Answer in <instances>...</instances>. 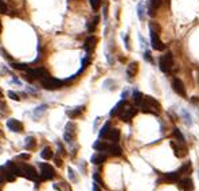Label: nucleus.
I'll use <instances>...</instances> for the list:
<instances>
[{"instance_id":"obj_14","label":"nucleus","mask_w":199,"mask_h":191,"mask_svg":"<svg viewBox=\"0 0 199 191\" xmlns=\"http://www.w3.org/2000/svg\"><path fill=\"white\" fill-rule=\"evenodd\" d=\"M171 147L174 148V151H175V155L178 156V158H183V156L186 155V152H187V149H186L184 147L176 145V143H175V142H171Z\"/></svg>"},{"instance_id":"obj_13","label":"nucleus","mask_w":199,"mask_h":191,"mask_svg":"<svg viewBox=\"0 0 199 191\" xmlns=\"http://www.w3.org/2000/svg\"><path fill=\"white\" fill-rule=\"evenodd\" d=\"M96 45H97V39H96L94 36H89V38L86 39V42H85V50H86V53L90 54V53L94 50Z\"/></svg>"},{"instance_id":"obj_5","label":"nucleus","mask_w":199,"mask_h":191,"mask_svg":"<svg viewBox=\"0 0 199 191\" xmlns=\"http://www.w3.org/2000/svg\"><path fill=\"white\" fill-rule=\"evenodd\" d=\"M40 174H42V178L45 180H49V179H52L55 176V172H54V168L51 167L47 163H42L40 164Z\"/></svg>"},{"instance_id":"obj_36","label":"nucleus","mask_w":199,"mask_h":191,"mask_svg":"<svg viewBox=\"0 0 199 191\" xmlns=\"http://www.w3.org/2000/svg\"><path fill=\"white\" fill-rule=\"evenodd\" d=\"M144 58L147 59V61L152 62V57H151V53H149V51H145V53H144Z\"/></svg>"},{"instance_id":"obj_35","label":"nucleus","mask_w":199,"mask_h":191,"mask_svg":"<svg viewBox=\"0 0 199 191\" xmlns=\"http://www.w3.org/2000/svg\"><path fill=\"white\" fill-rule=\"evenodd\" d=\"M8 97H10L11 100H15V101H19V100H20L19 96H18L15 92H8Z\"/></svg>"},{"instance_id":"obj_9","label":"nucleus","mask_w":199,"mask_h":191,"mask_svg":"<svg viewBox=\"0 0 199 191\" xmlns=\"http://www.w3.org/2000/svg\"><path fill=\"white\" fill-rule=\"evenodd\" d=\"M22 171H23V176H26L27 179H30V180L38 179V174H36L35 168H32L31 165H24V167L22 168Z\"/></svg>"},{"instance_id":"obj_26","label":"nucleus","mask_w":199,"mask_h":191,"mask_svg":"<svg viewBox=\"0 0 199 191\" xmlns=\"http://www.w3.org/2000/svg\"><path fill=\"white\" fill-rule=\"evenodd\" d=\"M137 16L140 20L144 19V3L143 2H140L137 4Z\"/></svg>"},{"instance_id":"obj_1","label":"nucleus","mask_w":199,"mask_h":191,"mask_svg":"<svg viewBox=\"0 0 199 191\" xmlns=\"http://www.w3.org/2000/svg\"><path fill=\"white\" fill-rule=\"evenodd\" d=\"M141 111L144 113H152V114H157L160 112V104L151 96H145L143 98V102L140 104Z\"/></svg>"},{"instance_id":"obj_24","label":"nucleus","mask_w":199,"mask_h":191,"mask_svg":"<svg viewBox=\"0 0 199 191\" xmlns=\"http://www.w3.org/2000/svg\"><path fill=\"white\" fill-rule=\"evenodd\" d=\"M24 147H26L27 149H31L35 147V139H34L32 136H29L26 137V144H24Z\"/></svg>"},{"instance_id":"obj_7","label":"nucleus","mask_w":199,"mask_h":191,"mask_svg":"<svg viewBox=\"0 0 199 191\" xmlns=\"http://www.w3.org/2000/svg\"><path fill=\"white\" fill-rule=\"evenodd\" d=\"M74 129H76V127H74L73 123H67L66 124V128H65V133H63V139L66 143H73L74 140Z\"/></svg>"},{"instance_id":"obj_16","label":"nucleus","mask_w":199,"mask_h":191,"mask_svg":"<svg viewBox=\"0 0 199 191\" xmlns=\"http://www.w3.org/2000/svg\"><path fill=\"white\" fill-rule=\"evenodd\" d=\"M83 109H85V106H77V108H73V109H70V111H67L66 113H67V116L69 117H71V118H74V117H77V116H79L81 113L83 112Z\"/></svg>"},{"instance_id":"obj_38","label":"nucleus","mask_w":199,"mask_h":191,"mask_svg":"<svg viewBox=\"0 0 199 191\" xmlns=\"http://www.w3.org/2000/svg\"><path fill=\"white\" fill-rule=\"evenodd\" d=\"M69 174H70V179L71 180L76 179V178H74V175H73V170H71V168H69Z\"/></svg>"},{"instance_id":"obj_8","label":"nucleus","mask_w":199,"mask_h":191,"mask_svg":"<svg viewBox=\"0 0 199 191\" xmlns=\"http://www.w3.org/2000/svg\"><path fill=\"white\" fill-rule=\"evenodd\" d=\"M172 89L176 94L182 96V97H186V87L183 85V82L179 80V78H174L172 81Z\"/></svg>"},{"instance_id":"obj_32","label":"nucleus","mask_w":199,"mask_h":191,"mask_svg":"<svg viewBox=\"0 0 199 191\" xmlns=\"http://www.w3.org/2000/svg\"><path fill=\"white\" fill-rule=\"evenodd\" d=\"M160 5H161V0H151V8L157 10Z\"/></svg>"},{"instance_id":"obj_12","label":"nucleus","mask_w":199,"mask_h":191,"mask_svg":"<svg viewBox=\"0 0 199 191\" xmlns=\"http://www.w3.org/2000/svg\"><path fill=\"white\" fill-rule=\"evenodd\" d=\"M29 77L30 78H45L47 77V73L43 69H35V70H29Z\"/></svg>"},{"instance_id":"obj_17","label":"nucleus","mask_w":199,"mask_h":191,"mask_svg":"<svg viewBox=\"0 0 199 191\" xmlns=\"http://www.w3.org/2000/svg\"><path fill=\"white\" fill-rule=\"evenodd\" d=\"M105 160H106V156L104 155V153H94V155L92 156V163L93 164H101V163H104Z\"/></svg>"},{"instance_id":"obj_40","label":"nucleus","mask_w":199,"mask_h":191,"mask_svg":"<svg viewBox=\"0 0 199 191\" xmlns=\"http://www.w3.org/2000/svg\"><path fill=\"white\" fill-rule=\"evenodd\" d=\"M19 158H20V159H29V158H30V155H27V153H23V155H20Z\"/></svg>"},{"instance_id":"obj_6","label":"nucleus","mask_w":199,"mask_h":191,"mask_svg":"<svg viewBox=\"0 0 199 191\" xmlns=\"http://www.w3.org/2000/svg\"><path fill=\"white\" fill-rule=\"evenodd\" d=\"M149 34H151V43H152V47H153L155 50H157V51H161V50L166 49L164 43L159 39V34L155 32V31H152V30H149Z\"/></svg>"},{"instance_id":"obj_29","label":"nucleus","mask_w":199,"mask_h":191,"mask_svg":"<svg viewBox=\"0 0 199 191\" xmlns=\"http://www.w3.org/2000/svg\"><path fill=\"white\" fill-rule=\"evenodd\" d=\"M190 171H191V163L187 162V163H184V164L180 167V170L178 172H179V174H188Z\"/></svg>"},{"instance_id":"obj_25","label":"nucleus","mask_w":199,"mask_h":191,"mask_svg":"<svg viewBox=\"0 0 199 191\" xmlns=\"http://www.w3.org/2000/svg\"><path fill=\"white\" fill-rule=\"evenodd\" d=\"M124 104H125V101H124V100H123V101H120L119 104H117V105L114 106V108L110 111V116H116V114H119V112L121 111V108H123V105H124Z\"/></svg>"},{"instance_id":"obj_34","label":"nucleus","mask_w":199,"mask_h":191,"mask_svg":"<svg viewBox=\"0 0 199 191\" xmlns=\"http://www.w3.org/2000/svg\"><path fill=\"white\" fill-rule=\"evenodd\" d=\"M12 67L18 69V70H26V69H27V65H26V63H14V65H12Z\"/></svg>"},{"instance_id":"obj_22","label":"nucleus","mask_w":199,"mask_h":191,"mask_svg":"<svg viewBox=\"0 0 199 191\" xmlns=\"http://www.w3.org/2000/svg\"><path fill=\"white\" fill-rule=\"evenodd\" d=\"M40 156H42L43 159H46V160H49V159L52 158V149L50 148V147H46V148L42 149V152H40Z\"/></svg>"},{"instance_id":"obj_30","label":"nucleus","mask_w":199,"mask_h":191,"mask_svg":"<svg viewBox=\"0 0 199 191\" xmlns=\"http://www.w3.org/2000/svg\"><path fill=\"white\" fill-rule=\"evenodd\" d=\"M109 129H110V124L109 123H106L104 125V127L101 128V131H100V133H98V136L100 137H105L108 135V132H109Z\"/></svg>"},{"instance_id":"obj_27","label":"nucleus","mask_w":199,"mask_h":191,"mask_svg":"<svg viewBox=\"0 0 199 191\" xmlns=\"http://www.w3.org/2000/svg\"><path fill=\"white\" fill-rule=\"evenodd\" d=\"M46 109H47V105H40L39 108H36L35 111H34V116H35V117H40V116L46 112Z\"/></svg>"},{"instance_id":"obj_28","label":"nucleus","mask_w":199,"mask_h":191,"mask_svg":"<svg viewBox=\"0 0 199 191\" xmlns=\"http://www.w3.org/2000/svg\"><path fill=\"white\" fill-rule=\"evenodd\" d=\"M174 136H175V139H178V142L180 144H184V136H183L182 132H180L178 128H175V129H174Z\"/></svg>"},{"instance_id":"obj_10","label":"nucleus","mask_w":199,"mask_h":191,"mask_svg":"<svg viewBox=\"0 0 199 191\" xmlns=\"http://www.w3.org/2000/svg\"><path fill=\"white\" fill-rule=\"evenodd\" d=\"M7 127L10 128L12 132H22L23 131V125L19 120H16V118H10V120L7 121Z\"/></svg>"},{"instance_id":"obj_19","label":"nucleus","mask_w":199,"mask_h":191,"mask_svg":"<svg viewBox=\"0 0 199 191\" xmlns=\"http://www.w3.org/2000/svg\"><path fill=\"white\" fill-rule=\"evenodd\" d=\"M137 62H132V63L128 66V70H126V74H128L129 78H133L135 77V74L137 73Z\"/></svg>"},{"instance_id":"obj_31","label":"nucleus","mask_w":199,"mask_h":191,"mask_svg":"<svg viewBox=\"0 0 199 191\" xmlns=\"http://www.w3.org/2000/svg\"><path fill=\"white\" fill-rule=\"evenodd\" d=\"M90 5L93 11H98V8L101 7V0H90Z\"/></svg>"},{"instance_id":"obj_20","label":"nucleus","mask_w":199,"mask_h":191,"mask_svg":"<svg viewBox=\"0 0 199 191\" xmlns=\"http://www.w3.org/2000/svg\"><path fill=\"white\" fill-rule=\"evenodd\" d=\"M179 176H180V174L178 171H176V172H168V174L164 175V180H167V182H176L179 179Z\"/></svg>"},{"instance_id":"obj_4","label":"nucleus","mask_w":199,"mask_h":191,"mask_svg":"<svg viewBox=\"0 0 199 191\" xmlns=\"http://www.w3.org/2000/svg\"><path fill=\"white\" fill-rule=\"evenodd\" d=\"M136 112H137V111H136L133 106L124 104L123 108H121V111L119 112V114H120V118H121V120L125 121V123H128V121L132 120V117L136 114Z\"/></svg>"},{"instance_id":"obj_41","label":"nucleus","mask_w":199,"mask_h":191,"mask_svg":"<svg viewBox=\"0 0 199 191\" xmlns=\"http://www.w3.org/2000/svg\"><path fill=\"white\" fill-rule=\"evenodd\" d=\"M93 191H101V190L98 189V186H97V184H94V186H93Z\"/></svg>"},{"instance_id":"obj_2","label":"nucleus","mask_w":199,"mask_h":191,"mask_svg":"<svg viewBox=\"0 0 199 191\" xmlns=\"http://www.w3.org/2000/svg\"><path fill=\"white\" fill-rule=\"evenodd\" d=\"M63 81L61 80H57V78H52V77H45L42 80V86L45 87V89L47 90H57L59 89V87L63 86Z\"/></svg>"},{"instance_id":"obj_23","label":"nucleus","mask_w":199,"mask_h":191,"mask_svg":"<svg viewBox=\"0 0 199 191\" xmlns=\"http://www.w3.org/2000/svg\"><path fill=\"white\" fill-rule=\"evenodd\" d=\"M143 98H144V96H143V93H140L136 90L135 93H133V101H135L136 105H140L143 102Z\"/></svg>"},{"instance_id":"obj_42","label":"nucleus","mask_w":199,"mask_h":191,"mask_svg":"<svg viewBox=\"0 0 199 191\" xmlns=\"http://www.w3.org/2000/svg\"><path fill=\"white\" fill-rule=\"evenodd\" d=\"M0 32H2V22H0Z\"/></svg>"},{"instance_id":"obj_33","label":"nucleus","mask_w":199,"mask_h":191,"mask_svg":"<svg viewBox=\"0 0 199 191\" xmlns=\"http://www.w3.org/2000/svg\"><path fill=\"white\" fill-rule=\"evenodd\" d=\"M0 14H8V7L5 5L4 2L0 0Z\"/></svg>"},{"instance_id":"obj_3","label":"nucleus","mask_w":199,"mask_h":191,"mask_svg":"<svg viewBox=\"0 0 199 191\" xmlns=\"http://www.w3.org/2000/svg\"><path fill=\"white\" fill-rule=\"evenodd\" d=\"M159 66H160L161 71H164V73H170L171 69H172V66H174V58H172V54H171V53H167V54H164L163 57H160Z\"/></svg>"},{"instance_id":"obj_11","label":"nucleus","mask_w":199,"mask_h":191,"mask_svg":"<svg viewBox=\"0 0 199 191\" xmlns=\"http://www.w3.org/2000/svg\"><path fill=\"white\" fill-rule=\"evenodd\" d=\"M105 139L110 140L112 143H117L120 140V131L116 129V128H112V129H109L106 136H105Z\"/></svg>"},{"instance_id":"obj_18","label":"nucleus","mask_w":199,"mask_h":191,"mask_svg":"<svg viewBox=\"0 0 199 191\" xmlns=\"http://www.w3.org/2000/svg\"><path fill=\"white\" fill-rule=\"evenodd\" d=\"M106 151H109L110 155H113V156H121V153H123V149H121L116 143H114L113 145H108Z\"/></svg>"},{"instance_id":"obj_37","label":"nucleus","mask_w":199,"mask_h":191,"mask_svg":"<svg viewBox=\"0 0 199 191\" xmlns=\"http://www.w3.org/2000/svg\"><path fill=\"white\" fill-rule=\"evenodd\" d=\"M93 178H94V180H96V182H100V183H102V180L100 179V175L97 174V172H96V174L93 175Z\"/></svg>"},{"instance_id":"obj_15","label":"nucleus","mask_w":199,"mask_h":191,"mask_svg":"<svg viewBox=\"0 0 199 191\" xmlns=\"http://www.w3.org/2000/svg\"><path fill=\"white\" fill-rule=\"evenodd\" d=\"M192 180L191 179H188V178H184V179H182L179 182V189H182V190H192Z\"/></svg>"},{"instance_id":"obj_39","label":"nucleus","mask_w":199,"mask_h":191,"mask_svg":"<svg viewBox=\"0 0 199 191\" xmlns=\"http://www.w3.org/2000/svg\"><path fill=\"white\" fill-rule=\"evenodd\" d=\"M55 162H57V165H58V167H61V165H62V162H61L59 158H55Z\"/></svg>"},{"instance_id":"obj_21","label":"nucleus","mask_w":199,"mask_h":191,"mask_svg":"<svg viewBox=\"0 0 199 191\" xmlns=\"http://www.w3.org/2000/svg\"><path fill=\"white\" fill-rule=\"evenodd\" d=\"M93 148L96 149V151H98V152H102V151H106V148H108V144L106 143H104V142H96L94 144H93Z\"/></svg>"}]
</instances>
